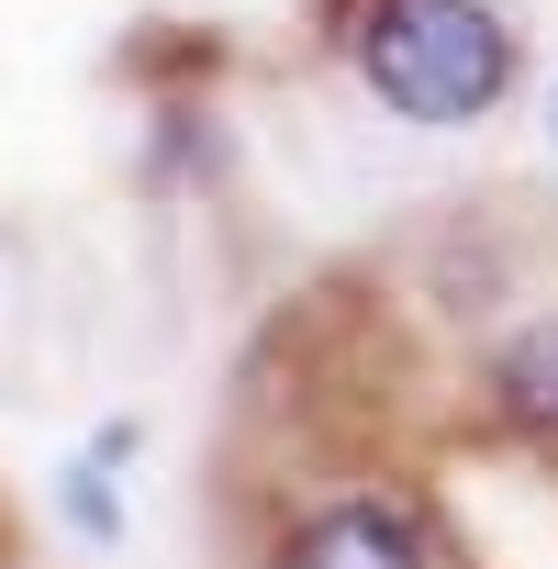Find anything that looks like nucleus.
Returning a JSON list of instances; mask_svg holds the SVG:
<instances>
[{
    "label": "nucleus",
    "mask_w": 558,
    "mask_h": 569,
    "mask_svg": "<svg viewBox=\"0 0 558 569\" xmlns=\"http://www.w3.org/2000/svg\"><path fill=\"white\" fill-rule=\"evenodd\" d=\"M358 79L402 123H480L514 90V23L491 0H369L358 12Z\"/></svg>",
    "instance_id": "nucleus-1"
},
{
    "label": "nucleus",
    "mask_w": 558,
    "mask_h": 569,
    "mask_svg": "<svg viewBox=\"0 0 558 569\" xmlns=\"http://www.w3.org/2000/svg\"><path fill=\"white\" fill-rule=\"evenodd\" d=\"M279 569H436L402 491H336L279 536Z\"/></svg>",
    "instance_id": "nucleus-2"
},
{
    "label": "nucleus",
    "mask_w": 558,
    "mask_h": 569,
    "mask_svg": "<svg viewBox=\"0 0 558 569\" xmlns=\"http://www.w3.org/2000/svg\"><path fill=\"white\" fill-rule=\"evenodd\" d=\"M491 391H502V413H514L525 436H558V313L502 336V358H491Z\"/></svg>",
    "instance_id": "nucleus-3"
},
{
    "label": "nucleus",
    "mask_w": 558,
    "mask_h": 569,
    "mask_svg": "<svg viewBox=\"0 0 558 569\" xmlns=\"http://www.w3.org/2000/svg\"><path fill=\"white\" fill-rule=\"evenodd\" d=\"M68 525H79V536H101V547L123 536V502H112V480H101V469H68Z\"/></svg>",
    "instance_id": "nucleus-4"
},
{
    "label": "nucleus",
    "mask_w": 558,
    "mask_h": 569,
    "mask_svg": "<svg viewBox=\"0 0 558 569\" xmlns=\"http://www.w3.org/2000/svg\"><path fill=\"white\" fill-rule=\"evenodd\" d=\"M547 134H558V90H547Z\"/></svg>",
    "instance_id": "nucleus-5"
}]
</instances>
